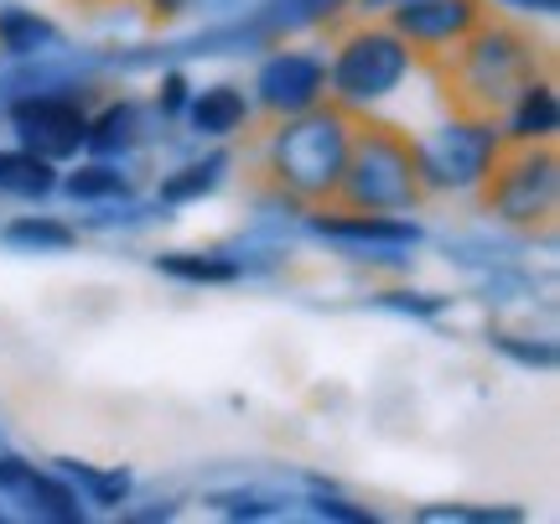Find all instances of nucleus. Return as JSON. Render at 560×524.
<instances>
[{
    "instance_id": "nucleus-7",
    "label": "nucleus",
    "mask_w": 560,
    "mask_h": 524,
    "mask_svg": "<svg viewBox=\"0 0 560 524\" xmlns=\"http://www.w3.org/2000/svg\"><path fill=\"white\" fill-rule=\"evenodd\" d=\"M5 120L16 130V145L47 162H73L89 136V109L68 94H16L5 104Z\"/></svg>"
},
{
    "instance_id": "nucleus-1",
    "label": "nucleus",
    "mask_w": 560,
    "mask_h": 524,
    "mask_svg": "<svg viewBox=\"0 0 560 524\" xmlns=\"http://www.w3.org/2000/svg\"><path fill=\"white\" fill-rule=\"evenodd\" d=\"M545 62H550L545 42L529 26L503 16H482L452 53H441L425 68L441 79V94H446V104L457 115H493L499 120L503 104L514 100L524 83L550 73Z\"/></svg>"
},
{
    "instance_id": "nucleus-23",
    "label": "nucleus",
    "mask_w": 560,
    "mask_h": 524,
    "mask_svg": "<svg viewBox=\"0 0 560 524\" xmlns=\"http://www.w3.org/2000/svg\"><path fill=\"white\" fill-rule=\"evenodd\" d=\"M420 524H520L524 509H467V504H425L416 509Z\"/></svg>"
},
{
    "instance_id": "nucleus-25",
    "label": "nucleus",
    "mask_w": 560,
    "mask_h": 524,
    "mask_svg": "<svg viewBox=\"0 0 560 524\" xmlns=\"http://www.w3.org/2000/svg\"><path fill=\"white\" fill-rule=\"evenodd\" d=\"M187 100H192V83H187V73H182V68H166V73H161V83H156V115H161V120H182Z\"/></svg>"
},
{
    "instance_id": "nucleus-4",
    "label": "nucleus",
    "mask_w": 560,
    "mask_h": 524,
    "mask_svg": "<svg viewBox=\"0 0 560 524\" xmlns=\"http://www.w3.org/2000/svg\"><path fill=\"white\" fill-rule=\"evenodd\" d=\"M416 73V53L389 21H353L332 37V58H327V100L348 104L363 115L369 104L389 100L405 79Z\"/></svg>"
},
{
    "instance_id": "nucleus-20",
    "label": "nucleus",
    "mask_w": 560,
    "mask_h": 524,
    "mask_svg": "<svg viewBox=\"0 0 560 524\" xmlns=\"http://www.w3.org/2000/svg\"><path fill=\"white\" fill-rule=\"evenodd\" d=\"M58 187L73 202H120V198H130V177H125L109 156H100V162H83L79 172L58 177Z\"/></svg>"
},
{
    "instance_id": "nucleus-6",
    "label": "nucleus",
    "mask_w": 560,
    "mask_h": 524,
    "mask_svg": "<svg viewBox=\"0 0 560 524\" xmlns=\"http://www.w3.org/2000/svg\"><path fill=\"white\" fill-rule=\"evenodd\" d=\"M503 130L493 115H457L436 125L431 136H416V166L425 182V198L436 193H478L488 166L499 162Z\"/></svg>"
},
{
    "instance_id": "nucleus-24",
    "label": "nucleus",
    "mask_w": 560,
    "mask_h": 524,
    "mask_svg": "<svg viewBox=\"0 0 560 524\" xmlns=\"http://www.w3.org/2000/svg\"><path fill=\"white\" fill-rule=\"evenodd\" d=\"M493 348L503 359L524 363V369H556V343L550 338H529V333H493Z\"/></svg>"
},
{
    "instance_id": "nucleus-26",
    "label": "nucleus",
    "mask_w": 560,
    "mask_h": 524,
    "mask_svg": "<svg viewBox=\"0 0 560 524\" xmlns=\"http://www.w3.org/2000/svg\"><path fill=\"white\" fill-rule=\"evenodd\" d=\"M312 514H317V520H338V524H369V520H380L374 509L348 504L342 493H327V488H317V493H312Z\"/></svg>"
},
{
    "instance_id": "nucleus-19",
    "label": "nucleus",
    "mask_w": 560,
    "mask_h": 524,
    "mask_svg": "<svg viewBox=\"0 0 560 524\" xmlns=\"http://www.w3.org/2000/svg\"><path fill=\"white\" fill-rule=\"evenodd\" d=\"M229 162H234L229 151H208L202 162H182L177 172H166V177H161V187H156L161 208H187V202H202L223 182Z\"/></svg>"
},
{
    "instance_id": "nucleus-3",
    "label": "nucleus",
    "mask_w": 560,
    "mask_h": 524,
    "mask_svg": "<svg viewBox=\"0 0 560 524\" xmlns=\"http://www.w3.org/2000/svg\"><path fill=\"white\" fill-rule=\"evenodd\" d=\"M338 208H363V213H416L425 202V182L416 166V136L400 125L363 120L348 145V166L338 182Z\"/></svg>"
},
{
    "instance_id": "nucleus-27",
    "label": "nucleus",
    "mask_w": 560,
    "mask_h": 524,
    "mask_svg": "<svg viewBox=\"0 0 560 524\" xmlns=\"http://www.w3.org/2000/svg\"><path fill=\"white\" fill-rule=\"evenodd\" d=\"M380 302L395 306V312H410V317H436V312H446V296H420V291H384Z\"/></svg>"
},
{
    "instance_id": "nucleus-14",
    "label": "nucleus",
    "mask_w": 560,
    "mask_h": 524,
    "mask_svg": "<svg viewBox=\"0 0 560 524\" xmlns=\"http://www.w3.org/2000/svg\"><path fill=\"white\" fill-rule=\"evenodd\" d=\"M62 47V26L32 5H0V53L5 58H52Z\"/></svg>"
},
{
    "instance_id": "nucleus-29",
    "label": "nucleus",
    "mask_w": 560,
    "mask_h": 524,
    "mask_svg": "<svg viewBox=\"0 0 560 524\" xmlns=\"http://www.w3.org/2000/svg\"><path fill=\"white\" fill-rule=\"evenodd\" d=\"M493 5H509V11H524V16H556L560 0H493Z\"/></svg>"
},
{
    "instance_id": "nucleus-9",
    "label": "nucleus",
    "mask_w": 560,
    "mask_h": 524,
    "mask_svg": "<svg viewBox=\"0 0 560 524\" xmlns=\"http://www.w3.org/2000/svg\"><path fill=\"white\" fill-rule=\"evenodd\" d=\"M482 16H488V0H395L389 5V26L405 37L416 62H436L441 53H452Z\"/></svg>"
},
{
    "instance_id": "nucleus-11",
    "label": "nucleus",
    "mask_w": 560,
    "mask_h": 524,
    "mask_svg": "<svg viewBox=\"0 0 560 524\" xmlns=\"http://www.w3.org/2000/svg\"><path fill=\"white\" fill-rule=\"evenodd\" d=\"M499 130H503V145H535V141H556L560 130V94H556V79L540 73V79H529L514 94V100L503 104L499 115Z\"/></svg>"
},
{
    "instance_id": "nucleus-12",
    "label": "nucleus",
    "mask_w": 560,
    "mask_h": 524,
    "mask_svg": "<svg viewBox=\"0 0 560 524\" xmlns=\"http://www.w3.org/2000/svg\"><path fill=\"white\" fill-rule=\"evenodd\" d=\"M182 120L192 125L198 141H229V136L249 130L255 104H249V94H244L240 83H208V89H198V94L187 100Z\"/></svg>"
},
{
    "instance_id": "nucleus-18",
    "label": "nucleus",
    "mask_w": 560,
    "mask_h": 524,
    "mask_svg": "<svg viewBox=\"0 0 560 524\" xmlns=\"http://www.w3.org/2000/svg\"><path fill=\"white\" fill-rule=\"evenodd\" d=\"M0 244L21 249V255H62L79 244V229L52 213H16L11 223H0Z\"/></svg>"
},
{
    "instance_id": "nucleus-15",
    "label": "nucleus",
    "mask_w": 560,
    "mask_h": 524,
    "mask_svg": "<svg viewBox=\"0 0 560 524\" xmlns=\"http://www.w3.org/2000/svg\"><path fill=\"white\" fill-rule=\"evenodd\" d=\"M58 193V162H47L26 145H0V198L42 202Z\"/></svg>"
},
{
    "instance_id": "nucleus-8",
    "label": "nucleus",
    "mask_w": 560,
    "mask_h": 524,
    "mask_svg": "<svg viewBox=\"0 0 560 524\" xmlns=\"http://www.w3.org/2000/svg\"><path fill=\"white\" fill-rule=\"evenodd\" d=\"M322 100H327V53H312V47H276L260 62L255 94H249V104L265 120L301 115V109H312Z\"/></svg>"
},
{
    "instance_id": "nucleus-16",
    "label": "nucleus",
    "mask_w": 560,
    "mask_h": 524,
    "mask_svg": "<svg viewBox=\"0 0 560 524\" xmlns=\"http://www.w3.org/2000/svg\"><path fill=\"white\" fill-rule=\"evenodd\" d=\"M140 125H145V109L136 100H109L100 115H89L83 151H94V156H125V151L140 145Z\"/></svg>"
},
{
    "instance_id": "nucleus-10",
    "label": "nucleus",
    "mask_w": 560,
    "mask_h": 524,
    "mask_svg": "<svg viewBox=\"0 0 560 524\" xmlns=\"http://www.w3.org/2000/svg\"><path fill=\"white\" fill-rule=\"evenodd\" d=\"M306 229L342 249H416L420 244V229L405 213H363V208H338V202L312 208Z\"/></svg>"
},
{
    "instance_id": "nucleus-21",
    "label": "nucleus",
    "mask_w": 560,
    "mask_h": 524,
    "mask_svg": "<svg viewBox=\"0 0 560 524\" xmlns=\"http://www.w3.org/2000/svg\"><path fill=\"white\" fill-rule=\"evenodd\" d=\"M58 473L73 488H83V504H100V509H120L130 499V473H100L89 463H73V457H58Z\"/></svg>"
},
{
    "instance_id": "nucleus-5",
    "label": "nucleus",
    "mask_w": 560,
    "mask_h": 524,
    "mask_svg": "<svg viewBox=\"0 0 560 524\" xmlns=\"http://www.w3.org/2000/svg\"><path fill=\"white\" fill-rule=\"evenodd\" d=\"M478 202L493 223L509 229H550L560 208V156L556 141L535 145H503L499 162L488 166V177L478 182Z\"/></svg>"
},
{
    "instance_id": "nucleus-17",
    "label": "nucleus",
    "mask_w": 560,
    "mask_h": 524,
    "mask_svg": "<svg viewBox=\"0 0 560 524\" xmlns=\"http://www.w3.org/2000/svg\"><path fill=\"white\" fill-rule=\"evenodd\" d=\"M156 270L182 286H234L244 276V265L223 249H172V255H156Z\"/></svg>"
},
{
    "instance_id": "nucleus-28",
    "label": "nucleus",
    "mask_w": 560,
    "mask_h": 524,
    "mask_svg": "<svg viewBox=\"0 0 560 524\" xmlns=\"http://www.w3.org/2000/svg\"><path fill=\"white\" fill-rule=\"evenodd\" d=\"M140 5H145L151 21H172V16H182V11H192L198 0H140Z\"/></svg>"
},
{
    "instance_id": "nucleus-13",
    "label": "nucleus",
    "mask_w": 560,
    "mask_h": 524,
    "mask_svg": "<svg viewBox=\"0 0 560 524\" xmlns=\"http://www.w3.org/2000/svg\"><path fill=\"white\" fill-rule=\"evenodd\" d=\"M16 504H26L32 520H47V524H83L89 520V509H83V493L68 478H62L58 467H37L26 473V484L11 493Z\"/></svg>"
},
{
    "instance_id": "nucleus-22",
    "label": "nucleus",
    "mask_w": 560,
    "mask_h": 524,
    "mask_svg": "<svg viewBox=\"0 0 560 524\" xmlns=\"http://www.w3.org/2000/svg\"><path fill=\"white\" fill-rule=\"evenodd\" d=\"M208 509L223 520H270L285 509V499L270 488H219V493H208Z\"/></svg>"
},
{
    "instance_id": "nucleus-2",
    "label": "nucleus",
    "mask_w": 560,
    "mask_h": 524,
    "mask_svg": "<svg viewBox=\"0 0 560 524\" xmlns=\"http://www.w3.org/2000/svg\"><path fill=\"white\" fill-rule=\"evenodd\" d=\"M353 130H359V115L338 100H322L301 115L276 120V130L265 136V182L301 208L332 202L342 166H348Z\"/></svg>"
}]
</instances>
